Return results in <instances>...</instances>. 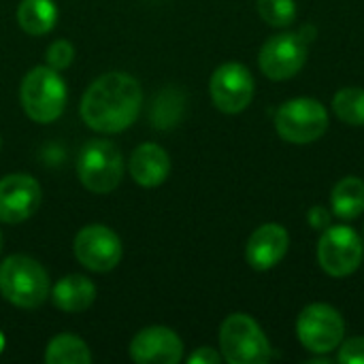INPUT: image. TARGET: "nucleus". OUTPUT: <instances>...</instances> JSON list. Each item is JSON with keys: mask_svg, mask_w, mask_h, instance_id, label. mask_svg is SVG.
I'll use <instances>...</instances> for the list:
<instances>
[{"mask_svg": "<svg viewBox=\"0 0 364 364\" xmlns=\"http://www.w3.org/2000/svg\"><path fill=\"white\" fill-rule=\"evenodd\" d=\"M143 105L141 83L128 73L100 75L81 98L83 122L102 134H117L130 128Z\"/></svg>", "mask_w": 364, "mask_h": 364, "instance_id": "obj_1", "label": "nucleus"}, {"mask_svg": "<svg viewBox=\"0 0 364 364\" xmlns=\"http://www.w3.org/2000/svg\"><path fill=\"white\" fill-rule=\"evenodd\" d=\"M51 292L47 271L26 254H13L0 262V294L19 309L41 307Z\"/></svg>", "mask_w": 364, "mask_h": 364, "instance_id": "obj_2", "label": "nucleus"}, {"mask_svg": "<svg viewBox=\"0 0 364 364\" xmlns=\"http://www.w3.org/2000/svg\"><path fill=\"white\" fill-rule=\"evenodd\" d=\"M66 98H68L66 83L60 70L51 66L30 68L19 87V100L26 115L38 124L55 122L64 113Z\"/></svg>", "mask_w": 364, "mask_h": 364, "instance_id": "obj_3", "label": "nucleus"}, {"mask_svg": "<svg viewBox=\"0 0 364 364\" xmlns=\"http://www.w3.org/2000/svg\"><path fill=\"white\" fill-rule=\"evenodd\" d=\"M77 175L81 186L94 194L113 192L124 177V158L119 147L107 139L87 141L77 158Z\"/></svg>", "mask_w": 364, "mask_h": 364, "instance_id": "obj_4", "label": "nucleus"}, {"mask_svg": "<svg viewBox=\"0 0 364 364\" xmlns=\"http://www.w3.org/2000/svg\"><path fill=\"white\" fill-rule=\"evenodd\" d=\"M222 358L230 364H264L271 360V343L247 314H232L220 328Z\"/></svg>", "mask_w": 364, "mask_h": 364, "instance_id": "obj_5", "label": "nucleus"}, {"mask_svg": "<svg viewBox=\"0 0 364 364\" xmlns=\"http://www.w3.org/2000/svg\"><path fill=\"white\" fill-rule=\"evenodd\" d=\"M275 130L288 143H314L328 130V111L316 98H292L277 109Z\"/></svg>", "mask_w": 364, "mask_h": 364, "instance_id": "obj_6", "label": "nucleus"}, {"mask_svg": "<svg viewBox=\"0 0 364 364\" xmlns=\"http://www.w3.org/2000/svg\"><path fill=\"white\" fill-rule=\"evenodd\" d=\"M346 335V322L341 314L326 305L314 303L303 309L296 320V337L305 350L314 354H328L337 350Z\"/></svg>", "mask_w": 364, "mask_h": 364, "instance_id": "obj_7", "label": "nucleus"}, {"mask_svg": "<svg viewBox=\"0 0 364 364\" xmlns=\"http://www.w3.org/2000/svg\"><path fill=\"white\" fill-rule=\"evenodd\" d=\"M364 258L360 235L350 226H328L318 243V262L331 277L352 275Z\"/></svg>", "mask_w": 364, "mask_h": 364, "instance_id": "obj_8", "label": "nucleus"}, {"mask_svg": "<svg viewBox=\"0 0 364 364\" xmlns=\"http://www.w3.org/2000/svg\"><path fill=\"white\" fill-rule=\"evenodd\" d=\"M75 258L79 264L94 273H107L113 271L122 260V241L119 237L102 224H90L83 226L75 237Z\"/></svg>", "mask_w": 364, "mask_h": 364, "instance_id": "obj_9", "label": "nucleus"}, {"mask_svg": "<svg viewBox=\"0 0 364 364\" xmlns=\"http://www.w3.org/2000/svg\"><path fill=\"white\" fill-rule=\"evenodd\" d=\"M213 105L228 115L245 111L254 98V77L247 66L239 62H226L215 68L209 81Z\"/></svg>", "mask_w": 364, "mask_h": 364, "instance_id": "obj_10", "label": "nucleus"}, {"mask_svg": "<svg viewBox=\"0 0 364 364\" xmlns=\"http://www.w3.org/2000/svg\"><path fill=\"white\" fill-rule=\"evenodd\" d=\"M307 60V43L301 38V34L294 32H282L271 36L258 55L260 70L273 79V81H286L292 79Z\"/></svg>", "mask_w": 364, "mask_h": 364, "instance_id": "obj_11", "label": "nucleus"}, {"mask_svg": "<svg viewBox=\"0 0 364 364\" xmlns=\"http://www.w3.org/2000/svg\"><path fill=\"white\" fill-rule=\"evenodd\" d=\"M41 186L28 173H11L0 179V222L19 224L32 218L41 205Z\"/></svg>", "mask_w": 364, "mask_h": 364, "instance_id": "obj_12", "label": "nucleus"}, {"mask_svg": "<svg viewBox=\"0 0 364 364\" xmlns=\"http://www.w3.org/2000/svg\"><path fill=\"white\" fill-rule=\"evenodd\" d=\"M130 358L136 364H177L183 358V343L166 326H147L132 337Z\"/></svg>", "mask_w": 364, "mask_h": 364, "instance_id": "obj_13", "label": "nucleus"}, {"mask_svg": "<svg viewBox=\"0 0 364 364\" xmlns=\"http://www.w3.org/2000/svg\"><path fill=\"white\" fill-rule=\"evenodd\" d=\"M290 237L279 224H262L256 228L245 245V260L256 271H269L279 264L288 252Z\"/></svg>", "mask_w": 364, "mask_h": 364, "instance_id": "obj_14", "label": "nucleus"}, {"mask_svg": "<svg viewBox=\"0 0 364 364\" xmlns=\"http://www.w3.org/2000/svg\"><path fill=\"white\" fill-rule=\"evenodd\" d=\"M130 177L143 188H158L166 181L171 173V158L168 154L156 143L139 145L130 156Z\"/></svg>", "mask_w": 364, "mask_h": 364, "instance_id": "obj_15", "label": "nucleus"}, {"mask_svg": "<svg viewBox=\"0 0 364 364\" xmlns=\"http://www.w3.org/2000/svg\"><path fill=\"white\" fill-rule=\"evenodd\" d=\"M96 299V286L85 275H64L51 288V301L60 311L79 314L85 311Z\"/></svg>", "mask_w": 364, "mask_h": 364, "instance_id": "obj_16", "label": "nucleus"}, {"mask_svg": "<svg viewBox=\"0 0 364 364\" xmlns=\"http://www.w3.org/2000/svg\"><path fill=\"white\" fill-rule=\"evenodd\" d=\"M58 6L53 0H21L17 6V23L32 36H43L53 30Z\"/></svg>", "mask_w": 364, "mask_h": 364, "instance_id": "obj_17", "label": "nucleus"}, {"mask_svg": "<svg viewBox=\"0 0 364 364\" xmlns=\"http://www.w3.org/2000/svg\"><path fill=\"white\" fill-rule=\"evenodd\" d=\"M333 213L341 220H354L364 211V181L360 177H343L331 194Z\"/></svg>", "mask_w": 364, "mask_h": 364, "instance_id": "obj_18", "label": "nucleus"}, {"mask_svg": "<svg viewBox=\"0 0 364 364\" xmlns=\"http://www.w3.org/2000/svg\"><path fill=\"white\" fill-rule=\"evenodd\" d=\"M45 363L47 364H90L92 363V352L87 343L75 335L62 333L53 337L47 343L45 350Z\"/></svg>", "mask_w": 364, "mask_h": 364, "instance_id": "obj_19", "label": "nucleus"}, {"mask_svg": "<svg viewBox=\"0 0 364 364\" xmlns=\"http://www.w3.org/2000/svg\"><path fill=\"white\" fill-rule=\"evenodd\" d=\"M335 115L350 126H364V90L363 87H343L333 98Z\"/></svg>", "mask_w": 364, "mask_h": 364, "instance_id": "obj_20", "label": "nucleus"}, {"mask_svg": "<svg viewBox=\"0 0 364 364\" xmlns=\"http://www.w3.org/2000/svg\"><path fill=\"white\" fill-rule=\"evenodd\" d=\"M260 17L273 28H286L296 17V2L294 0H258Z\"/></svg>", "mask_w": 364, "mask_h": 364, "instance_id": "obj_21", "label": "nucleus"}, {"mask_svg": "<svg viewBox=\"0 0 364 364\" xmlns=\"http://www.w3.org/2000/svg\"><path fill=\"white\" fill-rule=\"evenodd\" d=\"M73 58H75V47L66 41V38H58L53 41L47 51H45V60H47V66L55 68V70H64L73 64Z\"/></svg>", "mask_w": 364, "mask_h": 364, "instance_id": "obj_22", "label": "nucleus"}, {"mask_svg": "<svg viewBox=\"0 0 364 364\" xmlns=\"http://www.w3.org/2000/svg\"><path fill=\"white\" fill-rule=\"evenodd\" d=\"M337 360L341 364H364V337L341 341Z\"/></svg>", "mask_w": 364, "mask_h": 364, "instance_id": "obj_23", "label": "nucleus"}, {"mask_svg": "<svg viewBox=\"0 0 364 364\" xmlns=\"http://www.w3.org/2000/svg\"><path fill=\"white\" fill-rule=\"evenodd\" d=\"M307 222L314 230H326L331 226V211L324 207H311L307 213Z\"/></svg>", "mask_w": 364, "mask_h": 364, "instance_id": "obj_24", "label": "nucleus"}, {"mask_svg": "<svg viewBox=\"0 0 364 364\" xmlns=\"http://www.w3.org/2000/svg\"><path fill=\"white\" fill-rule=\"evenodd\" d=\"M190 364H218L222 363V354H218L213 348H198L190 358Z\"/></svg>", "mask_w": 364, "mask_h": 364, "instance_id": "obj_25", "label": "nucleus"}, {"mask_svg": "<svg viewBox=\"0 0 364 364\" xmlns=\"http://www.w3.org/2000/svg\"><path fill=\"white\" fill-rule=\"evenodd\" d=\"M299 34H301V38H303L305 43H311L314 36H316V28H314V26H305Z\"/></svg>", "mask_w": 364, "mask_h": 364, "instance_id": "obj_26", "label": "nucleus"}, {"mask_svg": "<svg viewBox=\"0 0 364 364\" xmlns=\"http://www.w3.org/2000/svg\"><path fill=\"white\" fill-rule=\"evenodd\" d=\"M4 343H6V339H4V333L0 331V354H2V350H4Z\"/></svg>", "mask_w": 364, "mask_h": 364, "instance_id": "obj_27", "label": "nucleus"}, {"mask_svg": "<svg viewBox=\"0 0 364 364\" xmlns=\"http://www.w3.org/2000/svg\"><path fill=\"white\" fill-rule=\"evenodd\" d=\"M0 250H2V235H0Z\"/></svg>", "mask_w": 364, "mask_h": 364, "instance_id": "obj_28", "label": "nucleus"}, {"mask_svg": "<svg viewBox=\"0 0 364 364\" xmlns=\"http://www.w3.org/2000/svg\"><path fill=\"white\" fill-rule=\"evenodd\" d=\"M0 145H2V139H0Z\"/></svg>", "mask_w": 364, "mask_h": 364, "instance_id": "obj_29", "label": "nucleus"}]
</instances>
